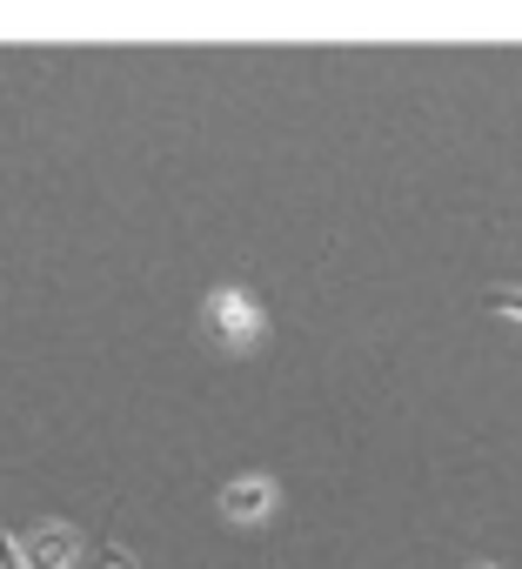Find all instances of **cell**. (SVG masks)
Masks as SVG:
<instances>
[{"mask_svg": "<svg viewBox=\"0 0 522 569\" xmlns=\"http://www.w3.org/2000/svg\"><path fill=\"white\" fill-rule=\"evenodd\" d=\"M0 569H28V556H21V542H8V529H0Z\"/></svg>", "mask_w": 522, "mask_h": 569, "instance_id": "cell-5", "label": "cell"}, {"mask_svg": "<svg viewBox=\"0 0 522 569\" xmlns=\"http://www.w3.org/2000/svg\"><path fill=\"white\" fill-rule=\"evenodd\" d=\"M94 569H134V556H128V549H121V542H108V549H101V562H94Z\"/></svg>", "mask_w": 522, "mask_h": 569, "instance_id": "cell-6", "label": "cell"}, {"mask_svg": "<svg viewBox=\"0 0 522 569\" xmlns=\"http://www.w3.org/2000/svg\"><path fill=\"white\" fill-rule=\"evenodd\" d=\"M489 309L509 316V322H522V289H489Z\"/></svg>", "mask_w": 522, "mask_h": 569, "instance_id": "cell-4", "label": "cell"}, {"mask_svg": "<svg viewBox=\"0 0 522 569\" xmlns=\"http://www.w3.org/2000/svg\"><path fill=\"white\" fill-rule=\"evenodd\" d=\"M201 336L221 356H248L261 336H269V309H261V296L241 289V281H221V289L201 296Z\"/></svg>", "mask_w": 522, "mask_h": 569, "instance_id": "cell-1", "label": "cell"}, {"mask_svg": "<svg viewBox=\"0 0 522 569\" xmlns=\"http://www.w3.org/2000/svg\"><path fill=\"white\" fill-rule=\"evenodd\" d=\"M28 569H74L81 562V529L74 522H34L28 536H14Z\"/></svg>", "mask_w": 522, "mask_h": 569, "instance_id": "cell-3", "label": "cell"}, {"mask_svg": "<svg viewBox=\"0 0 522 569\" xmlns=\"http://www.w3.org/2000/svg\"><path fill=\"white\" fill-rule=\"evenodd\" d=\"M275 509H282V489H275V476L248 469V476L221 482V516H228L234 529H261V522H275Z\"/></svg>", "mask_w": 522, "mask_h": 569, "instance_id": "cell-2", "label": "cell"}]
</instances>
